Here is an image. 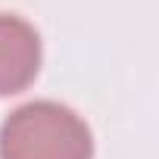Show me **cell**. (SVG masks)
Wrapping results in <instances>:
<instances>
[{
	"instance_id": "6da1fadb",
	"label": "cell",
	"mask_w": 159,
	"mask_h": 159,
	"mask_svg": "<svg viewBox=\"0 0 159 159\" xmlns=\"http://www.w3.org/2000/svg\"><path fill=\"white\" fill-rule=\"evenodd\" d=\"M88 125L72 109L41 100L16 109L0 128L3 159H91Z\"/></svg>"
},
{
	"instance_id": "7a4b0ae2",
	"label": "cell",
	"mask_w": 159,
	"mask_h": 159,
	"mask_svg": "<svg viewBox=\"0 0 159 159\" xmlns=\"http://www.w3.org/2000/svg\"><path fill=\"white\" fill-rule=\"evenodd\" d=\"M41 66V41L38 31L19 19L0 13V94L25 91Z\"/></svg>"
}]
</instances>
